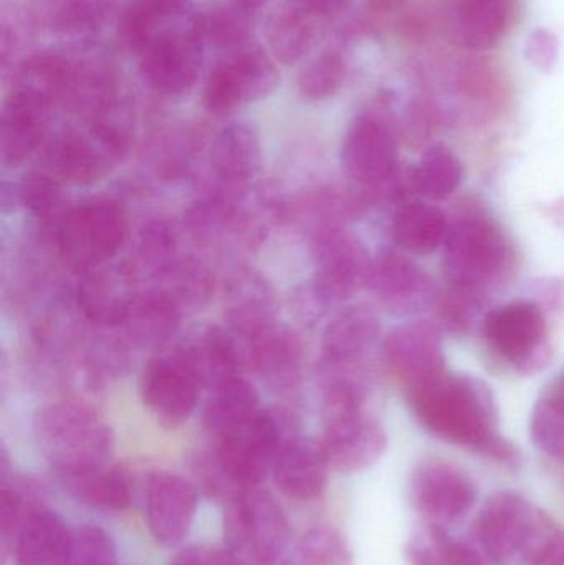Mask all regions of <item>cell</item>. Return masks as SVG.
<instances>
[{
  "mask_svg": "<svg viewBox=\"0 0 564 565\" xmlns=\"http://www.w3.org/2000/svg\"><path fill=\"white\" fill-rule=\"evenodd\" d=\"M347 79V62L337 50H323L308 60L297 75L298 93L308 102L333 98Z\"/></svg>",
  "mask_w": 564,
  "mask_h": 565,
  "instance_id": "41",
  "label": "cell"
},
{
  "mask_svg": "<svg viewBox=\"0 0 564 565\" xmlns=\"http://www.w3.org/2000/svg\"><path fill=\"white\" fill-rule=\"evenodd\" d=\"M244 364L268 385L288 388L300 377L304 345L297 332L277 321L245 339Z\"/></svg>",
  "mask_w": 564,
  "mask_h": 565,
  "instance_id": "21",
  "label": "cell"
},
{
  "mask_svg": "<svg viewBox=\"0 0 564 565\" xmlns=\"http://www.w3.org/2000/svg\"><path fill=\"white\" fill-rule=\"evenodd\" d=\"M480 311L479 291L453 286L437 301V318L443 328L453 334H466L472 329Z\"/></svg>",
  "mask_w": 564,
  "mask_h": 565,
  "instance_id": "45",
  "label": "cell"
},
{
  "mask_svg": "<svg viewBox=\"0 0 564 565\" xmlns=\"http://www.w3.org/2000/svg\"><path fill=\"white\" fill-rule=\"evenodd\" d=\"M280 83L275 58L257 43L225 52L202 89V105L211 115L225 116L248 103L260 102Z\"/></svg>",
  "mask_w": 564,
  "mask_h": 565,
  "instance_id": "8",
  "label": "cell"
},
{
  "mask_svg": "<svg viewBox=\"0 0 564 565\" xmlns=\"http://www.w3.org/2000/svg\"><path fill=\"white\" fill-rule=\"evenodd\" d=\"M52 103L10 88L0 113V154L7 168L29 161L46 142Z\"/></svg>",
  "mask_w": 564,
  "mask_h": 565,
  "instance_id": "19",
  "label": "cell"
},
{
  "mask_svg": "<svg viewBox=\"0 0 564 565\" xmlns=\"http://www.w3.org/2000/svg\"><path fill=\"white\" fill-rule=\"evenodd\" d=\"M285 565H354L347 537L334 527L308 531Z\"/></svg>",
  "mask_w": 564,
  "mask_h": 565,
  "instance_id": "42",
  "label": "cell"
},
{
  "mask_svg": "<svg viewBox=\"0 0 564 565\" xmlns=\"http://www.w3.org/2000/svg\"><path fill=\"white\" fill-rule=\"evenodd\" d=\"M191 0H125L118 9V35L138 55L152 39L192 15Z\"/></svg>",
  "mask_w": 564,
  "mask_h": 565,
  "instance_id": "26",
  "label": "cell"
},
{
  "mask_svg": "<svg viewBox=\"0 0 564 565\" xmlns=\"http://www.w3.org/2000/svg\"><path fill=\"white\" fill-rule=\"evenodd\" d=\"M304 7L315 19L327 20L341 15L350 7L351 0H294Z\"/></svg>",
  "mask_w": 564,
  "mask_h": 565,
  "instance_id": "48",
  "label": "cell"
},
{
  "mask_svg": "<svg viewBox=\"0 0 564 565\" xmlns=\"http://www.w3.org/2000/svg\"><path fill=\"white\" fill-rule=\"evenodd\" d=\"M310 252L315 295L321 301H347L370 282L373 258L343 227L311 234Z\"/></svg>",
  "mask_w": 564,
  "mask_h": 565,
  "instance_id": "11",
  "label": "cell"
},
{
  "mask_svg": "<svg viewBox=\"0 0 564 565\" xmlns=\"http://www.w3.org/2000/svg\"><path fill=\"white\" fill-rule=\"evenodd\" d=\"M224 537L242 563L274 565L287 551L290 526L272 494L260 487L247 488L225 504Z\"/></svg>",
  "mask_w": 564,
  "mask_h": 565,
  "instance_id": "6",
  "label": "cell"
},
{
  "mask_svg": "<svg viewBox=\"0 0 564 565\" xmlns=\"http://www.w3.org/2000/svg\"><path fill=\"white\" fill-rule=\"evenodd\" d=\"M66 565H118L115 541L98 526H78L72 531Z\"/></svg>",
  "mask_w": 564,
  "mask_h": 565,
  "instance_id": "44",
  "label": "cell"
},
{
  "mask_svg": "<svg viewBox=\"0 0 564 565\" xmlns=\"http://www.w3.org/2000/svg\"><path fill=\"white\" fill-rule=\"evenodd\" d=\"M368 286L394 309H414L429 298L426 275L416 262L397 250H384L373 258Z\"/></svg>",
  "mask_w": 564,
  "mask_h": 565,
  "instance_id": "25",
  "label": "cell"
},
{
  "mask_svg": "<svg viewBox=\"0 0 564 565\" xmlns=\"http://www.w3.org/2000/svg\"><path fill=\"white\" fill-rule=\"evenodd\" d=\"M202 387L212 391L231 379L242 375L244 355L231 332L209 328L184 349Z\"/></svg>",
  "mask_w": 564,
  "mask_h": 565,
  "instance_id": "32",
  "label": "cell"
},
{
  "mask_svg": "<svg viewBox=\"0 0 564 565\" xmlns=\"http://www.w3.org/2000/svg\"><path fill=\"white\" fill-rule=\"evenodd\" d=\"M510 0H457L450 13L454 42L467 50L496 45L507 32Z\"/></svg>",
  "mask_w": 564,
  "mask_h": 565,
  "instance_id": "28",
  "label": "cell"
},
{
  "mask_svg": "<svg viewBox=\"0 0 564 565\" xmlns=\"http://www.w3.org/2000/svg\"><path fill=\"white\" fill-rule=\"evenodd\" d=\"M209 392L211 395L202 412V424L215 440L237 430L260 412L257 388L244 375Z\"/></svg>",
  "mask_w": 564,
  "mask_h": 565,
  "instance_id": "30",
  "label": "cell"
},
{
  "mask_svg": "<svg viewBox=\"0 0 564 565\" xmlns=\"http://www.w3.org/2000/svg\"><path fill=\"white\" fill-rule=\"evenodd\" d=\"M331 470L318 441L294 437L287 441L275 461L274 481L285 497L311 501L323 494Z\"/></svg>",
  "mask_w": 564,
  "mask_h": 565,
  "instance_id": "24",
  "label": "cell"
},
{
  "mask_svg": "<svg viewBox=\"0 0 564 565\" xmlns=\"http://www.w3.org/2000/svg\"><path fill=\"white\" fill-rule=\"evenodd\" d=\"M128 238L125 209L111 198H89L66 209L55 231L56 247L75 270L105 267Z\"/></svg>",
  "mask_w": 564,
  "mask_h": 565,
  "instance_id": "5",
  "label": "cell"
},
{
  "mask_svg": "<svg viewBox=\"0 0 564 565\" xmlns=\"http://www.w3.org/2000/svg\"><path fill=\"white\" fill-rule=\"evenodd\" d=\"M340 159L344 174L368 201L390 191L400 174V146L390 122L376 113L357 116L344 132Z\"/></svg>",
  "mask_w": 564,
  "mask_h": 565,
  "instance_id": "9",
  "label": "cell"
},
{
  "mask_svg": "<svg viewBox=\"0 0 564 565\" xmlns=\"http://www.w3.org/2000/svg\"><path fill=\"white\" fill-rule=\"evenodd\" d=\"M407 401L421 425L436 437L509 467L520 463L515 445L499 431L496 397L486 382L446 372L407 388Z\"/></svg>",
  "mask_w": 564,
  "mask_h": 565,
  "instance_id": "1",
  "label": "cell"
},
{
  "mask_svg": "<svg viewBox=\"0 0 564 565\" xmlns=\"http://www.w3.org/2000/svg\"><path fill=\"white\" fill-rule=\"evenodd\" d=\"M198 491L171 471H155L146 484V521L152 540L162 547L185 541L198 514Z\"/></svg>",
  "mask_w": 564,
  "mask_h": 565,
  "instance_id": "16",
  "label": "cell"
},
{
  "mask_svg": "<svg viewBox=\"0 0 564 565\" xmlns=\"http://www.w3.org/2000/svg\"><path fill=\"white\" fill-rule=\"evenodd\" d=\"M533 445L546 457L564 463V398L546 392L530 418Z\"/></svg>",
  "mask_w": 564,
  "mask_h": 565,
  "instance_id": "43",
  "label": "cell"
},
{
  "mask_svg": "<svg viewBox=\"0 0 564 565\" xmlns=\"http://www.w3.org/2000/svg\"><path fill=\"white\" fill-rule=\"evenodd\" d=\"M477 487L462 468L443 460L421 463L411 478L414 508L436 526L459 523L472 511Z\"/></svg>",
  "mask_w": 564,
  "mask_h": 565,
  "instance_id": "14",
  "label": "cell"
},
{
  "mask_svg": "<svg viewBox=\"0 0 564 565\" xmlns=\"http://www.w3.org/2000/svg\"><path fill=\"white\" fill-rule=\"evenodd\" d=\"M204 49L192 25L191 15L159 33L136 55L139 58V76L158 95H184L198 83Z\"/></svg>",
  "mask_w": 564,
  "mask_h": 565,
  "instance_id": "10",
  "label": "cell"
},
{
  "mask_svg": "<svg viewBox=\"0 0 564 565\" xmlns=\"http://www.w3.org/2000/svg\"><path fill=\"white\" fill-rule=\"evenodd\" d=\"M43 504V490L32 478L7 475L2 478L0 491V544L6 559L12 551L17 534L30 514L35 513Z\"/></svg>",
  "mask_w": 564,
  "mask_h": 565,
  "instance_id": "37",
  "label": "cell"
},
{
  "mask_svg": "<svg viewBox=\"0 0 564 565\" xmlns=\"http://www.w3.org/2000/svg\"><path fill=\"white\" fill-rule=\"evenodd\" d=\"M171 565H245L231 551L189 547L172 559Z\"/></svg>",
  "mask_w": 564,
  "mask_h": 565,
  "instance_id": "47",
  "label": "cell"
},
{
  "mask_svg": "<svg viewBox=\"0 0 564 565\" xmlns=\"http://www.w3.org/2000/svg\"><path fill=\"white\" fill-rule=\"evenodd\" d=\"M558 534L545 511L513 491L492 494L476 521L477 543L493 565H539Z\"/></svg>",
  "mask_w": 564,
  "mask_h": 565,
  "instance_id": "3",
  "label": "cell"
},
{
  "mask_svg": "<svg viewBox=\"0 0 564 565\" xmlns=\"http://www.w3.org/2000/svg\"><path fill=\"white\" fill-rule=\"evenodd\" d=\"M254 22L255 13L232 0L211 3L192 13V25L204 46H214L222 52H231L251 42Z\"/></svg>",
  "mask_w": 564,
  "mask_h": 565,
  "instance_id": "35",
  "label": "cell"
},
{
  "mask_svg": "<svg viewBox=\"0 0 564 565\" xmlns=\"http://www.w3.org/2000/svg\"><path fill=\"white\" fill-rule=\"evenodd\" d=\"M40 451L58 477L105 467L113 451L109 425L88 405L62 401L35 417Z\"/></svg>",
  "mask_w": 564,
  "mask_h": 565,
  "instance_id": "4",
  "label": "cell"
},
{
  "mask_svg": "<svg viewBox=\"0 0 564 565\" xmlns=\"http://www.w3.org/2000/svg\"><path fill=\"white\" fill-rule=\"evenodd\" d=\"M394 2H396V0H371V3H373L376 9H384V7L393 6Z\"/></svg>",
  "mask_w": 564,
  "mask_h": 565,
  "instance_id": "51",
  "label": "cell"
},
{
  "mask_svg": "<svg viewBox=\"0 0 564 565\" xmlns=\"http://www.w3.org/2000/svg\"><path fill=\"white\" fill-rule=\"evenodd\" d=\"M182 306L159 288L135 292L126 306L118 329L129 344L159 349L181 328Z\"/></svg>",
  "mask_w": 564,
  "mask_h": 565,
  "instance_id": "22",
  "label": "cell"
},
{
  "mask_svg": "<svg viewBox=\"0 0 564 565\" xmlns=\"http://www.w3.org/2000/svg\"><path fill=\"white\" fill-rule=\"evenodd\" d=\"M294 437L297 430L288 412L260 408L247 424L219 438L214 454L202 465L205 490L228 501L238 491L260 487Z\"/></svg>",
  "mask_w": 564,
  "mask_h": 565,
  "instance_id": "2",
  "label": "cell"
},
{
  "mask_svg": "<svg viewBox=\"0 0 564 565\" xmlns=\"http://www.w3.org/2000/svg\"><path fill=\"white\" fill-rule=\"evenodd\" d=\"M380 334V318L368 306L354 305L338 312L321 339V374L361 372Z\"/></svg>",
  "mask_w": 564,
  "mask_h": 565,
  "instance_id": "18",
  "label": "cell"
},
{
  "mask_svg": "<svg viewBox=\"0 0 564 565\" xmlns=\"http://www.w3.org/2000/svg\"><path fill=\"white\" fill-rule=\"evenodd\" d=\"M227 318L232 335L251 338L275 321L274 299L267 282L257 275L242 274L231 288Z\"/></svg>",
  "mask_w": 564,
  "mask_h": 565,
  "instance_id": "36",
  "label": "cell"
},
{
  "mask_svg": "<svg viewBox=\"0 0 564 565\" xmlns=\"http://www.w3.org/2000/svg\"><path fill=\"white\" fill-rule=\"evenodd\" d=\"M487 344L503 361L522 372H535L549 361L546 318L532 301H513L482 319Z\"/></svg>",
  "mask_w": 564,
  "mask_h": 565,
  "instance_id": "12",
  "label": "cell"
},
{
  "mask_svg": "<svg viewBox=\"0 0 564 565\" xmlns=\"http://www.w3.org/2000/svg\"><path fill=\"white\" fill-rule=\"evenodd\" d=\"M331 470L358 473L383 458L387 435L383 425L363 411L327 418L323 437L318 441Z\"/></svg>",
  "mask_w": 564,
  "mask_h": 565,
  "instance_id": "15",
  "label": "cell"
},
{
  "mask_svg": "<svg viewBox=\"0 0 564 565\" xmlns=\"http://www.w3.org/2000/svg\"><path fill=\"white\" fill-rule=\"evenodd\" d=\"M142 402L161 424H184L201 398L202 384L185 351L158 354L141 374Z\"/></svg>",
  "mask_w": 564,
  "mask_h": 565,
  "instance_id": "13",
  "label": "cell"
},
{
  "mask_svg": "<svg viewBox=\"0 0 564 565\" xmlns=\"http://www.w3.org/2000/svg\"><path fill=\"white\" fill-rule=\"evenodd\" d=\"M406 556L411 565H473L486 554L467 541L457 540L446 527L427 524L411 537Z\"/></svg>",
  "mask_w": 564,
  "mask_h": 565,
  "instance_id": "38",
  "label": "cell"
},
{
  "mask_svg": "<svg viewBox=\"0 0 564 565\" xmlns=\"http://www.w3.org/2000/svg\"><path fill=\"white\" fill-rule=\"evenodd\" d=\"M526 58L540 72H550L558 62V36L552 30L536 29L530 33L525 46Z\"/></svg>",
  "mask_w": 564,
  "mask_h": 565,
  "instance_id": "46",
  "label": "cell"
},
{
  "mask_svg": "<svg viewBox=\"0 0 564 565\" xmlns=\"http://www.w3.org/2000/svg\"><path fill=\"white\" fill-rule=\"evenodd\" d=\"M76 289L83 316L98 328H118L132 292L126 289L128 275H113L105 268L85 271Z\"/></svg>",
  "mask_w": 564,
  "mask_h": 565,
  "instance_id": "31",
  "label": "cell"
},
{
  "mask_svg": "<svg viewBox=\"0 0 564 565\" xmlns=\"http://www.w3.org/2000/svg\"><path fill=\"white\" fill-rule=\"evenodd\" d=\"M262 148L257 129L248 122H231L212 142V181L207 191L242 195L251 191L260 168Z\"/></svg>",
  "mask_w": 564,
  "mask_h": 565,
  "instance_id": "20",
  "label": "cell"
},
{
  "mask_svg": "<svg viewBox=\"0 0 564 565\" xmlns=\"http://www.w3.org/2000/svg\"><path fill=\"white\" fill-rule=\"evenodd\" d=\"M506 235L489 218L467 215L450 224L444 244V268L454 286L480 291L507 270Z\"/></svg>",
  "mask_w": 564,
  "mask_h": 565,
  "instance_id": "7",
  "label": "cell"
},
{
  "mask_svg": "<svg viewBox=\"0 0 564 565\" xmlns=\"http://www.w3.org/2000/svg\"><path fill=\"white\" fill-rule=\"evenodd\" d=\"M118 0H30L33 25L73 42L92 40L111 20Z\"/></svg>",
  "mask_w": 564,
  "mask_h": 565,
  "instance_id": "23",
  "label": "cell"
},
{
  "mask_svg": "<svg viewBox=\"0 0 564 565\" xmlns=\"http://www.w3.org/2000/svg\"><path fill=\"white\" fill-rule=\"evenodd\" d=\"M317 22L294 0L278 7L267 23L268 49L275 62L287 66L301 62L313 46Z\"/></svg>",
  "mask_w": 564,
  "mask_h": 565,
  "instance_id": "34",
  "label": "cell"
},
{
  "mask_svg": "<svg viewBox=\"0 0 564 565\" xmlns=\"http://www.w3.org/2000/svg\"><path fill=\"white\" fill-rule=\"evenodd\" d=\"M462 181V162L446 145L429 146L413 172L414 191L430 201L450 198Z\"/></svg>",
  "mask_w": 564,
  "mask_h": 565,
  "instance_id": "39",
  "label": "cell"
},
{
  "mask_svg": "<svg viewBox=\"0 0 564 565\" xmlns=\"http://www.w3.org/2000/svg\"><path fill=\"white\" fill-rule=\"evenodd\" d=\"M450 222L437 205L421 201H406L393 217L394 242L407 254L430 255L446 244Z\"/></svg>",
  "mask_w": 564,
  "mask_h": 565,
  "instance_id": "29",
  "label": "cell"
},
{
  "mask_svg": "<svg viewBox=\"0 0 564 565\" xmlns=\"http://www.w3.org/2000/svg\"><path fill=\"white\" fill-rule=\"evenodd\" d=\"M70 544L72 531L58 514L43 507L23 523L10 554L17 565H66Z\"/></svg>",
  "mask_w": 564,
  "mask_h": 565,
  "instance_id": "27",
  "label": "cell"
},
{
  "mask_svg": "<svg viewBox=\"0 0 564 565\" xmlns=\"http://www.w3.org/2000/svg\"><path fill=\"white\" fill-rule=\"evenodd\" d=\"M539 565H564V533L562 531Z\"/></svg>",
  "mask_w": 564,
  "mask_h": 565,
  "instance_id": "49",
  "label": "cell"
},
{
  "mask_svg": "<svg viewBox=\"0 0 564 565\" xmlns=\"http://www.w3.org/2000/svg\"><path fill=\"white\" fill-rule=\"evenodd\" d=\"M58 478L63 488L86 507L109 513H119L131 507L132 481L123 468L105 465L95 470Z\"/></svg>",
  "mask_w": 564,
  "mask_h": 565,
  "instance_id": "33",
  "label": "cell"
},
{
  "mask_svg": "<svg viewBox=\"0 0 564 565\" xmlns=\"http://www.w3.org/2000/svg\"><path fill=\"white\" fill-rule=\"evenodd\" d=\"M489 564H492V563H490V561L487 559V557H483L482 561H479V563L473 564V565H489Z\"/></svg>",
  "mask_w": 564,
  "mask_h": 565,
  "instance_id": "52",
  "label": "cell"
},
{
  "mask_svg": "<svg viewBox=\"0 0 564 565\" xmlns=\"http://www.w3.org/2000/svg\"><path fill=\"white\" fill-rule=\"evenodd\" d=\"M384 355L391 371L407 388L419 387L446 374V355L439 329L426 321L397 326L386 341Z\"/></svg>",
  "mask_w": 564,
  "mask_h": 565,
  "instance_id": "17",
  "label": "cell"
},
{
  "mask_svg": "<svg viewBox=\"0 0 564 565\" xmlns=\"http://www.w3.org/2000/svg\"><path fill=\"white\" fill-rule=\"evenodd\" d=\"M232 2L237 3V6L248 10V12L257 13L258 10L264 9L270 0H232Z\"/></svg>",
  "mask_w": 564,
  "mask_h": 565,
  "instance_id": "50",
  "label": "cell"
},
{
  "mask_svg": "<svg viewBox=\"0 0 564 565\" xmlns=\"http://www.w3.org/2000/svg\"><path fill=\"white\" fill-rule=\"evenodd\" d=\"M17 198L33 218L53 232L68 209L62 205V182L52 172H29L17 189Z\"/></svg>",
  "mask_w": 564,
  "mask_h": 565,
  "instance_id": "40",
  "label": "cell"
}]
</instances>
